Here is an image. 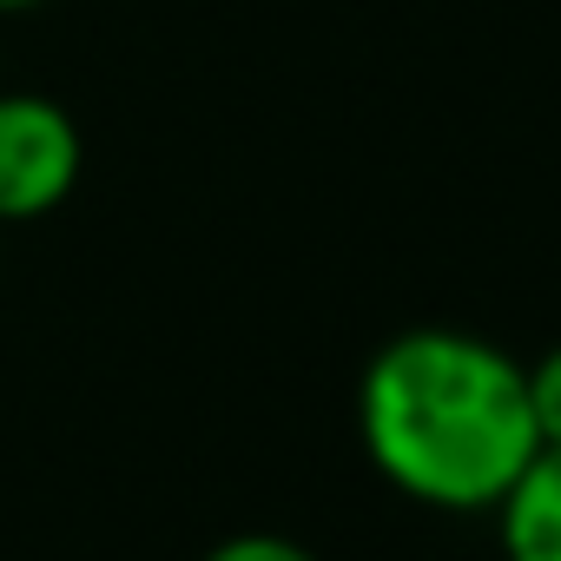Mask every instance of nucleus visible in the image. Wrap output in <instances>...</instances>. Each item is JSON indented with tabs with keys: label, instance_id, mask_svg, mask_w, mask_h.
Returning <instances> with one entry per match:
<instances>
[{
	"label": "nucleus",
	"instance_id": "obj_1",
	"mask_svg": "<svg viewBox=\"0 0 561 561\" xmlns=\"http://www.w3.org/2000/svg\"><path fill=\"white\" fill-rule=\"evenodd\" d=\"M370 462L430 508H495L535 456L528 370L469 331H403L357 390Z\"/></svg>",
	"mask_w": 561,
	"mask_h": 561
},
{
	"label": "nucleus",
	"instance_id": "obj_2",
	"mask_svg": "<svg viewBox=\"0 0 561 561\" xmlns=\"http://www.w3.org/2000/svg\"><path fill=\"white\" fill-rule=\"evenodd\" d=\"M80 179V133L41 93H0V225L54 211Z\"/></svg>",
	"mask_w": 561,
	"mask_h": 561
},
{
	"label": "nucleus",
	"instance_id": "obj_3",
	"mask_svg": "<svg viewBox=\"0 0 561 561\" xmlns=\"http://www.w3.org/2000/svg\"><path fill=\"white\" fill-rule=\"evenodd\" d=\"M508 561H561V443H535L515 482L495 495Z\"/></svg>",
	"mask_w": 561,
	"mask_h": 561
},
{
	"label": "nucleus",
	"instance_id": "obj_4",
	"mask_svg": "<svg viewBox=\"0 0 561 561\" xmlns=\"http://www.w3.org/2000/svg\"><path fill=\"white\" fill-rule=\"evenodd\" d=\"M528 410H535V436L561 443V351H548L528 370Z\"/></svg>",
	"mask_w": 561,
	"mask_h": 561
},
{
	"label": "nucleus",
	"instance_id": "obj_5",
	"mask_svg": "<svg viewBox=\"0 0 561 561\" xmlns=\"http://www.w3.org/2000/svg\"><path fill=\"white\" fill-rule=\"evenodd\" d=\"M205 561H318V554L298 548V541H285V535H231V541H218Z\"/></svg>",
	"mask_w": 561,
	"mask_h": 561
},
{
	"label": "nucleus",
	"instance_id": "obj_6",
	"mask_svg": "<svg viewBox=\"0 0 561 561\" xmlns=\"http://www.w3.org/2000/svg\"><path fill=\"white\" fill-rule=\"evenodd\" d=\"M14 8H34V0H0V14H14Z\"/></svg>",
	"mask_w": 561,
	"mask_h": 561
}]
</instances>
